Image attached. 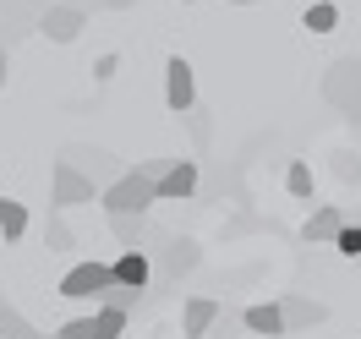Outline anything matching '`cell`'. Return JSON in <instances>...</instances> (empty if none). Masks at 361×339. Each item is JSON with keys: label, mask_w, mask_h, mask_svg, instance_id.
Wrapping results in <instances>:
<instances>
[{"label": "cell", "mask_w": 361, "mask_h": 339, "mask_svg": "<svg viewBox=\"0 0 361 339\" xmlns=\"http://www.w3.org/2000/svg\"><path fill=\"white\" fill-rule=\"evenodd\" d=\"M61 164H71L82 181H93V192H104L110 181L126 175V164H121L110 148H93V142H66V148H61Z\"/></svg>", "instance_id": "obj_1"}, {"label": "cell", "mask_w": 361, "mask_h": 339, "mask_svg": "<svg viewBox=\"0 0 361 339\" xmlns=\"http://www.w3.org/2000/svg\"><path fill=\"white\" fill-rule=\"evenodd\" d=\"M323 99L339 115H361V55H339L334 66L323 71Z\"/></svg>", "instance_id": "obj_2"}, {"label": "cell", "mask_w": 361, "mask_h": 339, "mask_svg": "<svg viewBox=\"0 0 361 339\" xmlns=\"http://www.w3.org/2000/svg\"><path fill=\"white\" fill-rule=\"evenodd\" d=\"M148 241H159V247H142V252H159V285H170V279H180V273H192L203 263V247L192 235H159V230H148Z\"/></svg>", "instance_id": "obj_3"}, {"label": "cell", "mask_w": 361, "mask_h": 339, "mask_svg": "<svg viewBox=\"0 0 361 339\" xmlns=\"http://www.w3.org/2000/svg\"><path fill=\"white\" fill-rule=\"evenodd\" d=\"M99 203H104V214H148L154 208V181H142L137 170H126L121 181H110L99 192Z\"/></svg>", "instance_id": "obj_4"}, {"label": "cell", "mask_w": 361, "mask_h": 339, "mask_svg": "<svg viewBox=\"0 0 361 339\" xmlns=\"http://www.w3.org/2000/svg\"><path fill=\"white\" fill-rule=\"evenodd\" d=\"M104 285H110V263H99V257L71 263V269L61 273V295H71V301H99Z\"/></svg>", "instance_id": "obj_5"}, {"label": "cell", "mask_w": 361, "mask_h": 339, "mask_svg": "<svg viewBox=\"0 0 361 339\" xmlns=\"http://www.w3.org/2000/svg\"><path fill=\"white\" fill-rule=\"evenodd\" d=\"M82 11H71L66 0H49L44 11H39V23H33V33H44L49 44H77V33H82Z\"/></svg>", "instance_id": "obj_6"}, {"label": "cell", "mask_w": 361, "mask_h": 339, "mask_svg": "<svg viewBox=\"0 0 361 339\" xmlns=\"http://www.w3.org/2000/svg\"><path fill=\"white\" fill-rule=\"evenodd\" d=\"M279 307V323H285V334H307L317 323H329V301H317V295H285V301H274Z\"/></svg>", "instance_id": "obj_7"}, {"label": "cell", "mask_w": 361, "mask_h": 339, "mask_svg": "<svg viewBox=\"0 0 361 339\" xmlns=\"http://www.w3.org/2000/svg\"><path fill=\"white\" fill-rule=\"evenodd\" d=\"M164 104L176 115H186L197 104V77H192V61H186V55H170V61H164Z\"/></svg>", "instance_id": "obj_8"}, {"label": "cell", "mask_w": 361, "mask_h": 339, "mask_svg": "<svg viewBox=\"0 0 361 339\" xmlns=\"http://www.w3.org/2000/svg\"><path fill=\"white\" fill-rule=\"evenodd\" d=\"M93 197H99L93 181H82L71 164H61V159L49 164V203L55 208H82V203H93Z\"/></svg>", "instance_id": "obj_9"}, {"label": "cell", "mask_w": 361, "mask_h": 339, "mask_svg": "<svg viewBox=\"0 0 361 339\" xmlns=\"http://www.w3.org/2000/svg\"><path fill=\"white\" fill-rule=\"evenodd\" d=\"M197 181H203V175H197V159H176L154 181V203H186V197L197 192Z\"/></svg>", "instance_id": "obj_10"}, {"label": "cell", "mask_w": 361, "mask_h": 339, "mask_svg": "<svg viewBox=\"0 0 361 339\" xmlns=\"http://www.w3.org/2000/svg\"><path fill=\"white\" fill-rule=\"evenodd\" d=\"M55 334H61V339H121V334H126V317L99 307L93 317H71V323H61Z\"/></svg>", "instance_id": "obj_11"}, {"label": "cell", "mask_w": 361, "mask_h": 339, "mask_svg": "<svg viewBox=\"0 0 361 339\" xmlns=\"http://www.w3.org/2000/svg\"><path fill=\"white\" fill-rule=\"evenodd\" d=\"M110 285H126V290H148L154 285V263H148V252H115L110 257Z\"/></svg>", "instance_id": "obj_12"}, {"label": "cell", "mask_w": 361, "mask_h": 339, "mask_svg": "<svg viewBox=\"0 0 361 339\" xmlns=\"http://www.w3.org/2000/svg\"><path fill=\"white\" fill-rule=\"evenodd\" d=\"M219 301L214 295H192L186 301V312H180V328H186V339H203V334H214V323H219Z\"/></svg>", "instance_id": "obj_13"}, {"label": "cell", "mask_w": 361, "mask_h": 339, "mask_svg": "<svg viewBox=\"0 0 361 339\" xmlns=\"http://www.w3.org/2000/svg\"><path fill=\"white\" fill-rule=\"evenodd\" d=\"M345 230V208H334V203H323V208H312V219L301 225V241H312V247H334V235Z\"/></svg>", "instance_id": "obj_14"}, {"label": "cell", "mask_w": 361, "mask_h": 339, "mask_svg": "<svg viewBox=\"0 0 361 339\" xmlns=\"http://www.w3.org/2000/svg\"><path fill=\"white\" fill-rule=\"evenodd\" d=\"M110 235L121 241V252H142V241H148V214H110Z\"/></svg>", "instance_id": "obj_15"}, {"label": "cell", "mask_w": 361, "mask_h": 339, "mask_svg": "<svg viewBox=\"0 0 361 339\" xmlns=\"http://www.w3.org/2000/svg\"><path fill=\"white\" fill-rule=\"evenodd\" d=\"M241 323H247L252 334H263V339H285V323H279V307H274V301L247 307V312H241Z\"/></svg>", "instance_id": "obj_16"}, {"label": "cell", "mask_w": 361, "mask_h": 339, "mask_svg": "<svg viewBox=\"0 0 361 339\" xmlns=\"http://www.w3.org/2000/svg\"><path fill=\"white\" fill-rule=\"evenodd\" d=\"M23 235H27V208L17 203V197H0V241L17 247Z\"/></svg>", "instance_id": "obj_17"}, {"label": "cell", "mask_w": 361, "mask_h": 339, "mask_svg": "<svg viewBox=\"0 0 361 339\" xmlns=\"http://www.w3.org/2000/svg\"><path fill=\"white\" fill-rule=\"evenodd\" d=\"M44 247H49V257H66V252H77V235H71V225L61 219V214H49V219H44Z\"/></svg>", "instance_id": "obj_18"}, {"label": "cell", "mask_w": 361, "mask_h": 339, "mask_svg": "<svg viewBox=\"0 0 361 339\" xmlns=\"http://www.w3.org/2000/svg\"><path fill=\"white\" fill-rule=\"evenodd\" d=\"M0 339H44V334H39L17 307H6V301H0Z\"/></svg>", "instance_id": "obj_19"}, {"label": "cell", "mask_w": 361, "mask_h": 339, "mask_svg": "<svg viewBox=\"0 0 361 339\" xmlns=\"http://www.w3.org/2000/svg\"><path fill=\"white\" fill-rule=\"evenodd\" d=\"M334 23H339V6H334V0H317V6H307V17H301L307 33H334Z\"/></svg>", "instance_id": "obj_20"}, {"label": "cell", "mask_w": 361, "mask_h": 339, "mask_svg": "<svg viewBox=\"0 0 361 339\" xmlns=\"http://www.w3.org/2000/svg\"><path fill=\"white\" fill-rule=\"evenodd\" d=\"M137 301H142V295H137V290H126V285H104V290H99V307H104V312H121V317L132 312Z\"/></svg>", "instance_id": "obj_21"}, {"label": "cell", "mask_w": 361, "mask_h": 339, "mask_svg": "<svg viewBox=\"0 0 361 339\" xmlns=\"http://www.w3.org/2000/svg\"><path fill=\"white\" fill-rule=\"evenodd\" d=\"M285 186H290V197H312V164L295 159L290 170H285Z\"/></svg>", "instance_id": "obj_22"}, {"label": "cell", "mask_w": 361, "mask_h": 339, "mask_svg": "<svg viewBox=\"0 0 361 339\" xmlns=\"http://www.w3.org/2000/svg\"><path fill=\"white\" fill-rule=\"evenodd\" d=\"M186 126H192V142L208 148V132H214V126H208V110H203V104H192V110H186Z\"/></svg>", "instance_id": "obj_23"}, {"label": "cell", "mask_w": 361, "mask_h": 339, "mask_svg": "<svg viewBox=\"0 0 361 339\" xmlns=\"http://www.w3.org/2000/svg\"><path fill=\"white\" fill-rule=\"evenodd\" d=\"M334 247L345 252V257H361V225H345V230L334 235Z\"/></svg>", "instance_id": "obj_24"}, {"label": "cell", "mask_w": 361, "mask_h": 339, "mask_svg": "<svg viewBox=\"0 0 361 339\" xmlns=\"http://www.w3.org/2000/svg\"><path fill=\"white\" fill-rule=\"evenodd\" d=\"M170 164H176V159H142V164H137V175H142V181H159Z\"/></svg>", "instance_id": "obj_25"}, {"label": "cell", "mask_w": 361, "mask_h": 339, "mask_svg": "<svg viewBox=\"0 0 361 339\" xmlns=\"http://www.w3.org/2000/svg\"><path fill=\"white\" fill-rule=\"evenodd\" d=\"M137 0H93V11H132Z\"/></svg>", "instance_id": "obj_26"}, {"label": "cell", "mask_w": 361, "mask_h": 339, "mask_svg": "<svg viewBox=\"0 0 361 339\" xmlns=\"http://www.w3.org/2000/svg\"><path fill=\"white\" fill-rule=\"evenodd\" d=\"M6 77H11V55H6V44H0V88H6Z\"/></svg>", "instance_id": "obj_27"}, {"label": "cell", "mask_w": 361, "mask_h": 339, "mask_svg": "<svg viewBox=\"0 0 361 339\" xmlns=\"http://www.w3.org/2000/svg\"><path fill=\"white\" fill-rule=\"evenodd\" d=\"M230 6H257V0H230Z\"/></svg>", "instance_id": "obj_28"}, {"label": "cell", "mask_w": 361, "mask_h": 339, "mask_svg": "<svg viewBox=\"0 0 361 339\" xmlns=\"http://www.w3.org/2000/svg\"><path fill=\"white\" fill-rule=\"evenodd\" d=\"M44 339H61V334H44Z\"/></svg>", "instance_id": "obj_29"}, {"label": "cell", "mask_w": 361, "mask_h": 339, "mask_svg": "<svg viewBox=\"0 0 361 339\" xmlns=\"http://www.w3.org/2000/svg\"><path fill=\"white\" fill-rule=\"evenodd\" d=\"M180 6H192V0H180Z\"/></svg>", "instance_id": "obj_30"}]
</instances>
